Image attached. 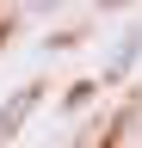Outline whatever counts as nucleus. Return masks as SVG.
I'll return each instance as SVG.
<instances>
[{
    "label": "nucleus",
    "mask_w": 142,
    "mask_h": 148,
    "mask_svg": "<svg viewBox=\"0 0 142 148\" xmlns=\"http://www.w3.org/2000/svg\"><path fill=\"white\" fill-rule=\"evenodd\" d=\"M93 86H99V80H74V86H68V99H62V105H68V111H80L86 99H93Z\"/></svg>",
    "instance_id": "3"
},
{
    "label": "nucleus",
    "mask_w": 142,
    "mask_h": 148,
    "mask_svg": "<svg viewBox=\"0 0 142 148\" xmlns=\"http://www.w3.org/2000/svg\"><path fill=\"white\" fill-rule=\"evenodd\" d=\"M136 49H142V43H136V31H130V37H123V43H117V56H111V62H105V80H123V68L136 62Z\"/></svg>",
    "instance_id": "2"
},
{
    "label": "nucleus",
    "mask_w": 142,
    "mask_h": 148,
    "mask_svg": "<svg viewBox=\"0 0 142 148\" xmlns=\"http://www.w3.org/2000/svg\"><path fill=\"white\" fill-rule=\"evenodd\" d=\"M37 105H43V80H31V86H19V92H12V105H0V142H12V136H19V130H25V117H31Z\"/></svg>",
    "instance_id": "1"
}]
</instances>
